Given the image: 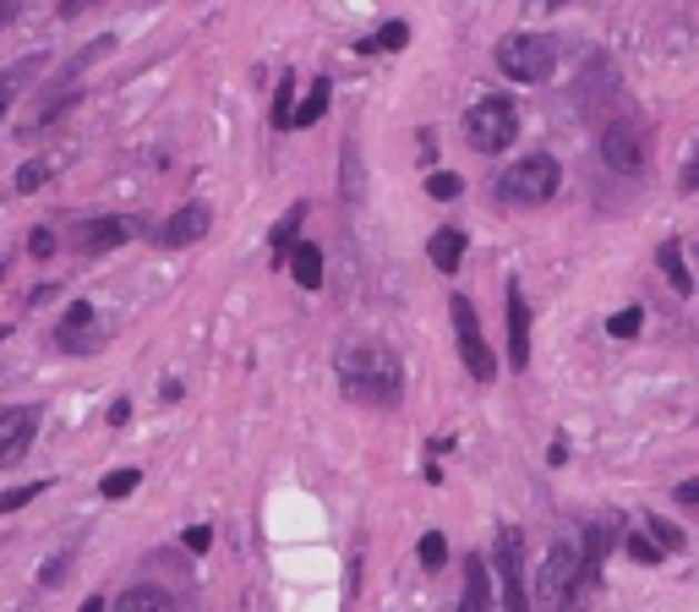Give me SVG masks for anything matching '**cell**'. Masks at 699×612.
Instances as JSON below:
<instances>
[{
    "instance_id": "6da1fadb",
    "label": "cell",
    "mask_w": 699,
    "mask_h": 612,
    "mask_svg": "<svg viewBox=\"0 0 699 612\" xmlns=\"http://www.w3.org/2000/svg\"><path fill=\"white\" fill-rule=\"evenodd\" d=\"M339 389L361 405H399L405 394V367L388 344H350L339 350Z\"/></svg>"
},
{
    "instance_id": "7a4b0ae2",
    "label": "cell",
    "mask_w": 699,
    "mask_h": 612,
    "mask_svg": "<svg viewBox=\"0 0 699 612\" xmlns=\"http://www.w3.org/2000/svg\"><path fill=\"white\" fill-rule=\"evenodd\" d=\"M558 187H563L558 159H552V153H525L519 164H509V170L498 175V203L541 208V203H552V198H558Z\"/></svg>"
},
{
    "instance_id": "3957f363",
    "label": "cell",
    "mask_w": 699,
    "mask_h": 612,
    "mask_svg": "<svg viewBox=\"0 0 699 612\" xmlns=\"http://www.w3.org/2000/svg\"><path fill=\"white\" fill-rule=\"evenodd\" d=\"M513 137H519V110H513V99L487 93V99L470 104V116H465V142H470L476 153H503Z\"/></svg>"
},
{
    "instance_id": "277c9868",
    "label": "cell",
    "mask_w": 699,
    "mask_h": 612,
    "mask_svg": "<svg viewBox=\"0 0 699 612\" xmlns=\"http://www.w3.org/2000/svg\"><path fill=\"white\" fill-rule=\"evenodd\" d=\"M585 558L569 542H552L547 569H541V608L547 612H579V585H585Z\"/></svg>"
},
{
    "instance_id": "5b68a950",
    "label": "cell",
    "mask_w": 699,
    "mask_h": 612,
    "mask_svg": "<svg viewBox=\"0 0 699 612\" xmlns=\"http://www.w3.org/2000/svg\"><path fill=\"white\" fill-rule=\"evenodd\" d=\"M498 67L509 82H547L558 67V39L547 33H513L498 44Z\"/></svg>"
},
{
    "instance_id": "8992f818",
    "label": "cell",
    "mask_w": 699,
    "mask_h": 612,
    "mask_svg": "<svg viewBox=\"0 0 699 612\" xmlns=\"http://www.w3.org/2000/svg\"><path fill=\"white\" fill-rule=\"evenodd\" d=\"M448 318H453V340H459V355H465L470 378H476V383H492V378H498V355H492V344L481 334L476 307H470L465 295H453V301H448Z\"/></svg>"
},
{
    "instance_id": "52a82bcc",
    "label": "cell",
    "mask_w": 699,
    "mask_h": 612,
    "mask_svg": "<svg viewBox=\"0 0 699 612\" xmlns=\"http://www.w3.org/2000/svg\"><path fill=\"white\" fill-rule=\"evenodd\" d=\"M492 563H498V580H503V612H530V602H525V536L513 525L498 531Z\"/></svg>"
},
{
    "instance_id": "ba28073f",
    "label": "cell",
    "mask_w": 699,
    "mask_h": 612,
    "mask_svg": "<svg viewBox=\"0 0 699 612\" xmlns=\"http://www.w3.org/2000/svg\"><path fill=\"white\" fill-rule=\"evenodd\" d=\"M39 438V405H11L0 410V471L22 465V454Z\"/></svg>"
},
{
    "instance_id": "9c48e42d",
    "label": "cell",
    "mask_w": 699,
    "mask_h": 612,
    "mask_svg": "<svg viewBox=\"0 0 699 612\" xmlns=\"http://www.w3.org/2000/svg\"><path fill=\"white\" fill-rule=\"evenodd\" d=\"M56 344H61L66 355H93V350H104V329H99V318H93V301H71L61 318V329H56Z\"/></svg>"
},
{
    "instance_id": "30bf717a",
    "label": "cell",
    "mask_w": 699,
    "mask_h": 612,
    "mask_svg": "<svg viewBox=\"0 0 699 612\" xmlns=\"http://www.w3.org/2000/svg\"><path fill=\"white\" fill-rule=\"evenodd\" d=\"M601 159H607L618 175L645 170V132H639L635 121H612V127L601 132Z\"/></svg>"
},
{
    "instance_id": "8fae6325",
    "label": "cell",
    "mask_w": 699,
    "mask_h": 612,
    "mask_svg": "<svg viewBox=\"0 0 699 612\" xmlns=\"http://www.w3.org/2000/svg\"><path fill=\"white\" fill-rule=\"evenodd\" d=\"M127 235H131V219H116V213H110V219H88V224L77 230V252H82V258H104V252H116Z\"/></svg>"
},
{
    "instance_id": "7c38bea8",
    "label": "cell",
    "mask_w": 699,
    "mask_h": 612,
    "mask_svg": "<svg viewBox=\"0 0 699 612\" xmlns=\"http://www.w3.org/2000/svg\"><path fill=\"white\" fill-rule=\"evenodd\" d=\"M509 367L513 372L530 367V307H525L519 279H509Z\"/></svg>"
},
{
    "instance_id": "4fadbf2b",
    "label": "cell",
    "mask_w": 699,
    "mask_h": 612,
    "mask_svg": "<svg viewBox=\"0 0 699 612\" xmlns=\"http://www.w3.org/2000/svg\"><path fill=\"white\" fill-rule=\"evenodd\" d=\"M208 224H213L208 203H187L176 219H170V224H164V230H159V241L181 252V247H191V241H202V235H208Z\"/></svg>"
},
{
    "instance_id": "5bb4252c",
    "label": "cell",
    "mask_w": 699,
    "mask_h": 612,
    "mask_svg": "<svg viewBox=\"0 0 699 612\" xmlns=\"http://www.w3.org/2000/svg\"><path fill=\"white\" fill-rule=\"evenodd\" d=\"M427 258H432V269L453 273L459 269V258H465V230H459V224H438L432 241H427Z\"/></svg>"
},
{
    "instance_id": "9a60e30c",
    "label": "cell",
    "mask_w": 699,
    "mask_h": 612,
    "mask_svg": "<svg viewBox=\"0 0 699 612\" xmlns=\"http://www.w3.org/2000/svg\"><path fill=\"white\" fill-rule=\"evenodd\" d=\"M459 612H492V580H487L481 558H465V602H459Z\"/></svg>"
},
{
    "instance_id": "2e32d148",
    "label": "cell",
    "mask_w": 699,
    "mask_h": 612,
    "mask_svg": "<svg viewBox=\"0 0 699 612\" xmlns=\"http://www.w3.org/2000/svg\"><path fill=\"white\" fill-rule=\"evenodd\" d=\"M284 263H290V273H296V284H301V290H322V247L296 241Z\"/></svg>"
},
{
    "instance_id": "e0dca14e",
    "label": "cell",
    "mask_w": 699,
    "mask_h": 612,
    "mask_svg": "<svg viewBox=\"0 0 699 612\" xmlns=\"http://www.w3.org/2000/svg\"><path fill=\"white\" fill-rule=\"evenodd\" d=\"M328 104H333V82H328V77H318V82H312V93L296 104L290 127H318L322 116H328Z\"/></svg>"
},
{
    "instance_id": "ac0fdd59",
    "label": "cell",
    "mask_w": 699,
    "mask_h": 612,
    "mask_svg": "<svg viewBox=\"0 0 699 612\" xmlns=\"http://www.w3.org/2000/svg\"><path fill=\"white\" fill-rule=\"evenodd\" d=\"M301 219H307V203H296L279 224H273V235H268V247H273V263L284 269V258H290V247H296V235H301Z\"/></svg>"
},
{
    "instance_id": "d6986e66",
    "label": "cell",
    "mask_w": 699,
    "mask_h": 612,
    "mask_svg": "<svg viewBox=\"0 0 699 612\" xmlns=\"http://www.w3.org/2000/svg\"><path fill=\"white\" fill-rule=\"evenodd\" d=\"M110 612H170V596L159 591V585H131L116 596V608Z\"/></svg>"
},
{
    "instance_id": "ffe728a7",
    "label": "cell",
    "mask_w": 699,
    "mask_h": 612,
    "mask_svg": "<svg viewBox=\"0 0 699 612\" xmlns=\"http://www.w3.org/2000/svg\"><path fill=\"white\" fill-rule=\"evenodd\" d=\"M405 39H410V28L393 17V22H382L378 33L361 39V56H393V50H405Z\"/></svg>"
},
{
    "instance_id": "44dd1931",
    "label": "cell",
    "mask_w": 699,
    "mask_h": 612,
    "mask_svg": "<svg viewBox=\"0 0 699 612\" xmlns=\"http://www.w3.org/2000/svg\"><path fill=\"white\" fill-rule=\"evenodd\" d=\"M290 116H296V71L284 67L279 93H273V132H290Z\"/></svg>"
},
{
    "instance_id": "7402d4cb",
    "label": "cell",
    "mask_w": 699,
    "mask_h": 612,
    "mask_svg": "<svg viewBox=\"0 0 699 612\" xmlns=\"http://www.w3.org/2000/svg\"><path fill=\"white\" fill-rule=\"evenodd\" d=\"M661 273H667V279L678 284V295H689V290H695V279H689V269H683V252H678L672 241L661 247Z\"/></svg>"
},
{
    "instance_id": "603a6c76",
    "label": "cell",
    "mask_w": 699,
    "mask_h": 612,
    "mask_svg": "<svg viewBox=\"0 0 699 612\" xmlns=\"http://www.w3.org/2000/svg\"><path fill=\"white\" fill-rule=\"evenodd\" d=\"M39 67H44V61H22V67L0 71V116L11 110V99H17V82H28V77H33Z\"/></svg>"
},
{
    "instance_id": "cb8c5ba5",
    "label": "cell",
    "mask_w": 699,
    "mask_h": 612,
    "mask_svg": "<svg viewBox=\"0 0 699 612\" xmlns=\"http://www.w3.org/2000/svg\"><path fill=\"white\" fill-rule=\"evenodd\" d=\"M639 329H645V312H639V307H623V312L607 318V334H612V340H635Z\"/></svg>"
},
{
    "instance_id": "d4e9b609",
    "label": "cell",
    "mask_w": 699,
    "mask_h": 612,
    "mask_svg": "<svg viewBox=\"0 0 699 612\" xmlns=\"http://www.w3.org/2000/svg\"><path fill=\"white\" fill-rule=\"evenodd\" d=\"M44 486H50V481H28V486H6V492H0V514H17V509H22V503H33V498H39Z\"/></svg>"
},
{
    "instance_id": "484cf974",
    "label": "cell",
    "mask_w": 699,
    "mask_h": 612,
    "mask_svg": "<svg viewBox=\"0 0 699 612\" xmlns=\"http://www.w3.org/2000/svg\"><path fill=\"white\" fill-rule=\"evenodd\" d=\"M623 552H629L635 563H661V542H656V536H639V531L623 536Z\"/></svg>"
},
{
    "instance_id": "4316f807",
    "label": "cell",
    "mask_w": 699,
    "mask_h": 612,
    "mask_svg": "<svg viewBox=\"0 0 699 612\" xmlns=\"http://www.w3.org/2000/svg\"><path fill=\"white\" fill-rule=\"evenodd\" d=\"M339 192H344V203H361V159H356V148H344V181H339Z\"/></svg>"
},
{
    "instance_id": "83f0119b",
    "label": "cell",
    "mask_w": 699,
    "mask_h": 612,
    "mask_svg": "<svg viewBox=\"0 0 699 612\" xmlns=\"http://www.w3.org/2000/svg\"><path fill=\"white\" fill-rule=\"evenodd\" d=\"M137 481H142V471H110V476L99 481V492H104V498H131Z\"/></svg>"
},
{
    "instance_id": "f1b7e54d",
    "label": "cell",
    "mask_w": 699,
    "mask_h": 612,
    "mask_svg": "<svg viewBox=\"0 0 699 612\" xmlns=\"http://www.w3.org/2000/svg\"><path fill=\"white\" fill-rule=\"evenodd\" d=\"M443 563H448L443 531H427V536H421V569H443Z\"/></svg>"
},
{
    "instance_id": "f546056e",
    "label": "cell",
    "mask_w": 699,
    "mask_h": 612,
    "mask_svg": "<svg viewBox=\"0 0 699 612\" xmlns=\"http://www.w3.org/2000/svg\"><path fill=\"white\" fill-rule=\"evenodd\" d=\"M44 181H50V164H44V159H33V164L17 170V192H39Z\"/></svg>"
},
{
    "instance_id": "4dcf8cb0",
    "label": "cell",
    "mask_w": 699,
    "mask_h": 612,
    "mask_svg": "<svg viewBox=\"0 0 699 612\" xmlns=\"http://www.w3.org/2000/svg\"><path fill=\"white\" fill-rule=\"evenodd\" d=\"M650 525V536L661 542V552H683V531L678 525H667V520H645Z\"/></svg>"
},
{
    "instance_id": "1f68e13d",
    "label": "cell",
    "mask_w": 699,
    "mask_h": 612,
    "mask_svg": "<svg viewBox=\"0 0 699 612\" xmlns=\"http://www.w3.org/2000/svg\"><path fill=\"white\" fill-rule=\"evenodd\" d=\"M427 192H432L438 203H453V198H459V175H448V170H438V175H427Z\"/></svg>"
},
{
    "instance_id": "d6a6232c",
    "label": "cell",
    "mask_w": 699,
    "mask_h": 612,
    "mask_svg": "<svg viewBox=\"0 0 699 612\" xmlns=\"http://www.w3.org/2000/svg\"><path fill=\"white\" fill-rule=\"evenodd\" d=\"M56 247H61L56 230H33V235H28V252H33V258H56Z\"/></svg>"
},
{
    "instance_id": "836d02e7",
    "label": "cell",
    "mask_w": 699,
    "mask_h": 612,
    "mask_svg": "<svg viewBox=\"0 0 699 612\" xmlns=\"http://www.w3.org/2000/svg\"><path fill=\"white\" fill-rule=\"evenodd\" d=\"M93 6H99V0H61V6H56V17L71 22V17H82V11H93Z\"/></svg>"
},
{
    "instance_id": "e575fe53",
    "label": "cell",
    "mask_w": 699,
    "mask_h": 612,
    "mask_svg": "<svg viewBox=\"0 0 699 612\" xmlns=\"http://www.w3.org/2000/svg\"><path fill=\"white\" fill-rule=\"evenodd\" d=\"M187 546H191V552H208V546H213V531H208V525H191Z\"/></svg>"
},
{
    "instance_id": "d590c367",
    "label": "cell",
    "mask_w": 699,
    "mask_h": 612,
    "mask_svg": "<svg viewBox=\"0 0 699 612\" xmlns=\"http://www.w3.org/2000/svg\"><path fill=\"white\" fill-rule=\"evenodd\" d=\"M683 192H699V148H695V159H689V170H683Z\"/></svg>"
},
{
    "instance_id": "8d00e7d4",
    "label": "cell",
    "mask_w": 699,
    "mask_h": 612,
    "mask_svg": "<svg viewBox=\"0 0 699 612\" xmlns=\"http://www.w3.org/2000/svg\"><path fill=\"white\" fill-rule=\"evenodd\" d=\"M127 415H131V405L127 400H116V405H110V427H127Z\"/></svg>"
},
{
    "instance_id": "74e56055",
    "label": "cell",
    "mask_w": 699,
    "mask_h": 612,
    "mask_svg": "<svg viewBox=\"0 0 699 612\" xmlns=\"http://www.w3.org/2000/svg\"><path fill=\"white\" fill-rule=\"evenodd\" d=\"M678 503H699V476H695V481H683V486H678Z\"/></svg>"
},
{
    "instance_id": "f35d334b",
    "label": "cell",
    "mask_w": 699,
    "mask_h": 612,
    "mask_svg": "<svg viewBox=\"0 0 699 612\" xmlns=\"http://www.w3.org/2000/svg\"><path fill=\"white\" fill-rule=\"evenodd\" d=\"M61 574H66V558H56V563L44 569V585H61Z\"/></svg>"
},
{
    "instance_id": "ab89813d",
    "label": "cell",
    "mask_w": 699,
    "mask_h": 612,
    "mask_svg": "<svg viewBox=\"0 0 699 612\" xmlns=\"http://www.w3.org/2000/svg\"><path fill=\"white\" fill-rule=\"evenodd\" d=\"M17 6H22V0H0V28H6V22L17 17Z\"/></svg>"
},
{
    "instance_id": "60d3db41",
    "label": "cell",
    "mask_w": 699,
    "mask_h": 612,
    "mask_svg": "<svg viewBox=\"0 0 699 612\" xmlns=\"http://www.w3.org/2000/svg\"><path fill=\"white\" fill-rule=\"evenodd\" d=\"M77 612H104V596H88V602H82Z\"/></svg>"
},
{
    "instance_id": "b9f144b4",
    "label": "cell",
    "mask_w": 699,
    "mask_h": 612,
    "mask_svg": "<svg viewBox=\"0 0 699 612\" xmlns=\"http://www.w3.org/2000/svg\"><path fill=\"white\" fill-rule=\"evenodd\" d=\"M541 6H547V11H558V6H569V0H541Z\"/></svg>"
},
{
    "instance_id": "7bdbcfd3",
    "label": "cell",
    "mask_w": 699,
    "mask_h": 612,
    "mask_svg": "<svg viewBox=\"0 0 699 612\" xmlns=\"http://www.w3.org/2000/svg\"><path fill=\"white\" fill-rule=\"evenodd\" d=\"M6 340H11V323H0V344H6Z\"/></svg>"
},
{
    "instance_id": "ee69618b",
    "label": "cell",
    "mask_w": 699,
    "mask_h": 612,
    "mask_svg": "<svg viewBox=\"0 0 699 612\" xmlns=\"http://www.w3.org/2000/svg\"><path fill=\"white\" fill-rule=\"evenodd\" d=\"M0 279H6V263H0Z\"/></svg>"
}]
</instances>
